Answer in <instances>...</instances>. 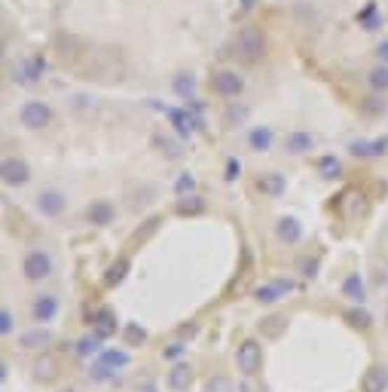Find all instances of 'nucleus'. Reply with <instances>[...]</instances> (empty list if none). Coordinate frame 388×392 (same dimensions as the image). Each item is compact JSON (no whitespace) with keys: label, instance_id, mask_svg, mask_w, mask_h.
Instances as JSON below:
<instances>
[{"label":"nucleus","instance_id":"1","mask_svg":"<svg viewBox=\"0 0 388 392\" xmlns=\"http://www.w3.org/2000/svg\"><path fill=\"white\" fill-rule=\"evenodd\" d=\"M235 49H239V55L244 58V62H251V65L263 62V55H266V37H263V31L254 28V25L242 28L239 37H235Z\"/></svg>","mask_w":388,"mask_h":392},{"label":"nucleus","instance_id":"2","mask_svg":"<svg viewBox=\"0 0 388 392\" xmlns=\"http://www.w3.org/2000/svg\"><path fill=\"white\" fill-rule=\"evenodd\" d=\"M53 270H55L53 257H49L46 252H40V248L28 252L25 255V261H22V276L28 282H43V279L53 276Z\"/></svg>","mask_w":388,"mask_h":392},{"label":"nucleus","instance_id":"3","mask_svg":"<svg viewBox=\"0 0 388 392\" xmlns=\"http://www.w3.org/2000/svg\"><path fill=\"white\" fill-rule=\"evenodd\" d=\"M19 123L31 132L46 129L49 123H53V107H49L46 102H25L19 107Z\"/></svg>","mask_w":388,"mask_h":392},{"label":"nucleus","instance_id":"4","mask_svg":"<svg viewBox=\"0 0 388 392\" xmlns=\"http://www.w3.org/2000/svg\"><path fill=\"white\" fill-rule=\"evenodd\" d=\"M235 365L244 377H254V374L263 368V346L257 340H242L239 349H235Z\"/></svg>","mask_w":388,"mask_h":392},{"label":"nucleus","instance_id":"5","mask_svg":"<svg viewBox=\"0 0 388 392\" xmlns=\"http://www.w3.org/2000/svg\"><path fill=\"white\" fill-rule=\"evenodd\" d=\"M211 89H214L221 98H239L244 93V80L239 77V71H214L211 77Z\"/></svg>","mask_w":388,"mask_h":392},{"label":"nucleus","instance_id":"6","mask_svg":"<svg viewBox=\"0 0 388 392\" xmlns=\"http://www.w3.org/2000/svg\"><path fill=\"white\" fill-rule=\"evenodd\" d=\"M0 178H4L6 187H22L31 181V165L22 156H6L4 165H0Z\"/></svg>","mask_w":388,"mask_h":392},{"label":"nucleus","instance_id":"7","mask_svg":"<svg viewBox=\"0 0 388 392\" xmlns=\"http://www.w3.org/2000/svg\"><path fill=\"white\" fill-rule=\"evenodd\" d=\"M64 208H67V196L58 187H46L37 194V212L43 215V218H58Z\"/></svg>","mask_w":388,"mask_h":392},{"label":"nucleus","instance_id":"8","mask_svg":"<svg viewBox=\"0 0 388 392\" xmlns=\"http://www.w3.org/2000/svg\"><path fill=\"white\" fill-rule=\"evenodd\" d=\"M43 71H46V62L40 55L22 58V62L15 65V83H22V86H34V83L43 77Z\"/></svg>","mask_w":388,"mask_h":392},{"label":"nucleus","instance_id":"9","mask_svg":"<svg viewBox=\"0 0 388 392\" xmlns=\"http://www.w3.org/2000/svg\"><path fill=\"white\" fill-rule=\"evenodd\" d=\"M58 310H62V306H58L55 295H37L34 297V304H31V316H34V322H40V325L55 322Z\"/></svg>","mask_w":388,"mask_h":392},{"label":"nucleus","instance_id":"10","mask_svg":"<svg viewBox=\"0 0 388 392\" xmlns=\"http://www.w3.org/2000/svg\"><path fill=\"white\" fill-rule=\"evenodd\" d=\"M86 218L92 227H107V224H113V218H116V208L111 199H95V203L86 208Z\"/></svg>","mask_w":388,"mask_h":392},{"label":"nucleus","instance_id":"11","mask_svg":"<svg viewBox=\"0 0 388 392\" xmlns=\"http://www.w3.org/2000/svg\"><path fill=\"white\" fill-rule=\"evenodd\" d=\"M275 233H278V239L282 243H288V245H297L300 239H303V224L293 218V215H282L275 224Z\"/></svg>","mask_w":388,"mask_h":392},{"label":"nucleus","instance_id":"12","mask_svg":"<svg viewBox=\"0 0 388 392\" xmlns=\"http://www.w3.org/2000/svg\"><path fill=\"white\" fill-rule=\"evenodd\" d=\"M98 365H104V368H111V371H123V368H129V362H132V356H129V349H120V346H104L101 349V356L95 358Z\"/></svg>","mask_w":388,"mask_h":392},{"label":"nucleus","instance_id":"13","mask_svg":"<svg viewBox=\"0 0 388 392\" xmlns=\"http://www.w3.org/2000/svg\"><path fill=\"white\" fill-rule=\"evenodd\" d=\"M349 154L352 156H385L388 154V135L382 138H373V141H352L349 144Z\"/></svg>","mask_w":388,"mask_h":392},{"label":"nucleus","instance_id":"14","mask_svg":"<svg viewBox=\"0 0 388 392\" xmlns=\"http://www.w3.org/2000/svg\"><path fill=\"white\" fill-rule=\"evenodd\" d=\"M284 150H288L291 156H303V154H309V150H315V135L312 132H291L288 138H284Z\"/></svg>","mask_w":388,"mask_h":392},{"label":"nucleus","instance_id":"15","mask_svg":"<svg viewBox=\"0 0 388 392\" xmlns=\"http://www.w3.org/2000/svg\"><path fill=\"white\" fill-rule=\"evenodd\" d=\"M388 389V368L385 365H373L361 377V392H385Z\"/></svg>","mask_w":388,"mask_h":392},{"label":"nucleus","instance_id":"16","mask_svg":"<svg viewBox=\"0 0 388 392\" xmlns=\"http://www.w3.org/2000/svg\"><path fill=\"white\" fill-rule=\"evenodd\" d=\"M92 331H95L98 337H113L116 334V316L113 310H107V306H101V310L92 313Z\"/></svg>","mask_w":388,"mask_h":392},{"label":"nucleus","instance_id":"17","mask_svg":"<svg viewBox=\"0 0 388 392\" xmlns=\"http://www.w3.org/2000/svg\"><path fill=\"white\" fill-rule=\"evenodd\" d=\"M193 386V368L187 362H178L172 371H168V389L172 392H190Z\"/></svg>","mask_w":388,"mask_h":392},{"label":"nucleus","instance_id":"18","mask_svg":"<svg viewBox=\"0 0 388 392\" xmlns=\"http://www.w3.org/2000/svg\"><path fill=\"white\" fill-rule=\"evenodd\" d=\"M257 190L260 194H266V196H272V199H278L284 190H288V181H284L282 172H266V175H260Z\"/></svg>","mask_w":388,"mask_h":392},{"label":"nucleus","instance_id":"19","mask_svg":"<svg viewBox=\"0 0 388 392\" xmlns=\"http://www.w3.org/2000/svg\"><path fill=\"white\" fill-rule=\"evenodd\" d=\"M53 344V334L40 325V328H31V331H22L19 334V346L22 349H43V346H49Z\"/></svg>","mask_w":388,"mask_h":392},{"label":"nucleus","instance_id":"20","mask_svg":"<svg viewBox=\"0 0 388 392\" xmlns=\"http://www.w3.org/2000/svg\"><path fill=\"white\" fill-rule=\"evenodd\" d=\"M342 295L349 300H355V304H364L367 300V285H364V279H361V273H349V276L342 279Z\"/></svg>","mask_w":388,"mask_h":392},{"label":"nucleus","instance_id":"21","mask_svg":"<svg viewBox=\"0 0 388 392\" xmlns=\"http://www.w3.org/2000/svg\"><path fill=\"white\" fill-rule=\"evenodd\" d=\"M272 141H275V135H272V129L269 126H254L248 132V144H251V150H257V154L272 150Z\"/></svg>","mask_w":388,"mask_h":392},{"label":"nucleus","instance_id":"22","mask_svg":"<svg viewBox=\"0 0 388 392\" xmlns=\"http://www.w3.org/2000/svg\"><path fill=\"white\" fill-rule=\"evenodd\" d=\"M34 374H37V380H55L58 377V362L49 353H43L34 362Z\"/></svg>","mask_w":388,"mask_h":392},{"label":"nucleus","instance_id":"23","mask_svg":"<svg viewBox=\"0 0 388 392\" xmlns=\"http://www.w3.org/2000/svg\"><path fill=\"white\" fill-rule=\"evenodd\" d=\"M101 349H104V337H98L95 331L92 334H86V337H80V344H77V353L83 356V358H98L101 356Z\"/></svg>","mask_w":388,"mask_h":392},{"label":"nucleus","instance_id":"24","mask_svg":"<svg viewBox=\"0 0 388 392\" xmlns=\"http://www.w3.org/2000/svg\"><path fill=\"white\" fill-rule=\"evenodd\" d=\"M345 322L352 325V328L358 331H367L370 325H373V316H370V310H364V306H352V310H345Z\"/></svg>","mask_w":388,"mask_h":392},{"label":"nucleus","instance_id":"25","mask_svg":"<svg viewBox=\"0 0 388 392\" xmlns=\"http://www.w3.org/2000/svg\"><path fill=\"white\" fill-rule=\"evenodd\" d=\"M129 276V257H120V261H113L107 266V276H104V285H120V282Z\"/></svg>","mask_w":388,"mask_h":392},{"label":"nucleus","instance_id":"26","mask_svg":"<svg viewBox=\"0 0 388 392\" xmlns=\"http://www.w3.org/2000/svg\"><path fill=\"white\" fill-rule=\"evenodd\" d=\"M172 89L183 98V102H193V93H196V77H193V74H178L174 83H172Z\"/></svg>","mask_w":388,"mask_h":392},{"label":"nucleus","instance_id":"27","mask_svg":"<svg viewBox=\"0 0 388 392\" xmlns=\"http://www.w3.org/2000/svg\"><path fill=\"white\" fill-rule=\"evenodd\" d=\"M367 83H370V89H373V93H388V65L379 62L376 68L367 74Z\"/></svg>","mask_w":388,"mask_h":392},{"label":"nucleus","instance_id":"28","mask_svg":"<svg viewBox=\"0 0 388 392\" xmlns=\"http://www.w3.org/2000/svg\"><path fill=\"white\" fill-rule=\"evenodd\" d=\"M205 212V199L190 194V196H181L178 199V215H202Z\"/></svg>","mask_w":388,"mask_h":392},{"label":"nucleus","instance_id":"29","mask_svg":"<svg viewBox=\"0 0 388 392\" xmlns=\"http://www.w3.org/2000/svg\"><path fill=\"white\" fill-rule=\"evenodd\" d=\"M318 172H321V178L333 181L342 175V163L336 160V156H321V160H318Z\"/></svg>","mask_w":388,"mask_h":392},{"label":"nucleus","instance_id":"30","mask_svg":"<svg viewBox=\"0 0 388 392\" xmlns=\"http://www.w3.org/2000/svg\"><path fill=\"white\" fill-rule=\"evenodd\" d=\"M284 328H288V319H284V316H269V319L260 322V331H263L266 337H278Z\"/></svg>","mask_w":388,"mask_h":392},{"label":"nucleus","instance_id":"31","mask_svg":"<svg viewBox=\"0 0 388 392\" xmlns=\"http://www.w3.org/2000/svg\"><path fill=\"white\" fill-rule=\"evenodd\" d=\"M284 291H282V285L278 282H272V285H260V288H254V300H260V304H275L278 297H282Z\"/></svg>","mask_w":388,"mask_h":392},{"label":"nucleus","instance_id":"32","mask_svg":"<svg viewBox=\"0 0 388 392\" xmlns=\"http://www.w3.org/2000/svg\"><path fill=\"white\" fill-rule=\"evenodd\" d=\"M358 22L364 31H376L379 28V15H376V4H367L364 10L358 13Z\"/></svg>","mask_w":388,"mask_h":392},{"label":"nucleus","instance_id":"33","mask_svg":"<svg viewBox=\"0 0 388 392\" xmlns=\"http://www.w3.org/2000/svg\"><path fill=\"white\" fill-rule=\"evenodd\" d=\"M174 194H178V196H190V194H196V178H193L190 172L178 175V181H174Z\"/></svg>","mask_w":388,"mask_h":392},{"label":"nucleus","instance_id":"34","mask_svg":"<svg viewBox=\"0 0 388 392\" xmlns=\"http://www.w3.org/2000/svg\"><path fill=\"white\" fill-rule=\"evenodd\" d=\"M144 340H147V331L141 328L138 322H129V325H125V344H129V346H138V344H144Z\"/></svg>","mask_w":388,"mask_h":392},{"label":"nucleus","instance_id":"35","mask_svg":"<svg viewBox=\"0 0 388 392\" xmlns=\"http://www.w3.org/2000/svg\"><path fill=\"white\" fill-rule=\"evenodd\" d=\"M15 331V319H13V310L10 306H4V310H0V334L4 337H10Z\"/></svg>","mask_w":388,"mask_h":392},{"label":"nucleus","instance_id":"36","mask_svg":"<svg viewBox=\"0 0 388 392\" xmlns=\"http://www.w3.org/2000/svg\"><path fill=\"white\" fill-rule=\"evenodd\" d=\"M205 392H233V383L217 374V377H208L205 380Z\"/></svg>","mask_w":388,"mask_h":392},{"label":"nucleus","instance_id":"37","mask_svg":"<svg viewBox=\"0 0 388 392\" xmlns=\"http://www.w3.org/2000/svg\"><path fill=\"white\" fill-rule=\"evenodd\" d=\"M385 107H388V102H382V98H364V102H361V111H364V114H382L385 111Z\"/></svg>","mask_w":388,"mask_h":392},{"label":"nucleus","instance_id":"38","mask_svg":"<svg viewBox=\"0 0 388 392\" xmlns=\"http://www.w3.org/2000/svg\"><path fill=\"white\" fill-rule=\"evenodd\" d=\"M242 175V163L235 160V156H230V160H226V172H223V178L226 181H235Z\"/></svg>","mask_w":388,"mask_h":392},{"label":"nucleus","instance_id":"39","mask_svg":"<svg viewBox=\"0 0 388 392\" xmlns=\"http://www.w3.org/2000/svg\"><path fill=\"white\" fill-rule=\"evenodd\" d=\"M183 353H187V346H183V344H172V346L162 349V358H168V362H178Z\"/></svg>","mask_w":388,"mask_h":392},{"label":"nucleus","instance_id":"40","mask_svg":"<svg viewBox=\"0 0 388 392\" xmlns=\"http://www.w3.org/2000/svg\"><path fill=\"white\" fill-rule=\"evenodd\" d=\"M376 58H379L382 65H388V40H382V43L376 46Z\"/></svg>","mask_w":388,"mask_h":392},{"label":"nucleus","instance_id":"41","mask_svg":"<svg viewBox=\"0 0 388 392\" xmlns=\"http://www.w3.org/2000/svg\"><path fill=\"white\" fill-rule=\"evenodd\" d=\"M303 270H306L303 276H309V279H312V276H318V273H315V270H318V261H306V264H303Z\"/></svg>","mask_w":388,"mask_h":392},{"label":"nucleus","instance_id":"42","mask_svg":"<svg viewBox=\"0 0 388 392\" xmlns=\"http://www.w3.org/2000/svg\"><path fill=\"white\" fill-rule=\"evenodd\" d=\"M257 0H242V10H254Z\"/></svg>","mask_w":388,"mask_h":392},{"label":"nucleus","instance_id":"43","mask_svg":"<svg viewBox=\"0 0 388 392\" xmlns=\"http://www.w3.org/2000/svg\"><path fill=\"white\" fill-rule=\"evenodd\" d=\"M58 392H77V389H58Z\"/></svg>","mask_w":388,"mask_h":392},{"label":"nucleus","instance_id":"44","mask_svg":"<svg viewBox=\"0 0 388 392\" xmlns=\"http://www.w3.org/2000/svg\"><path fill=\"white\" fill-rule=\"evenodd\" d=\"M385 325H388V313H385Z\"/></svg>","mask_w":388,"mask_h":392}]
</instances>
